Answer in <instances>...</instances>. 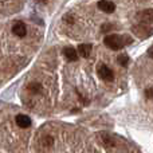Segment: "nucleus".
<instances>
[{"label": "nucleus", "mask_w": 153, "mask_h": 153, "mask_svg": "<svg viewBox=\"0 0 153 153\" xmlns=\"http://www.w3.org/2000/svg\"><path fill=\"white\" fill-rule=\"evenodd\" d=\"M105 45L108 46L110 50H121L124 48L125 45H129L132 43V39L129 36H121V35H117V34H113V35H108V36L103 39Z\"/></svg>", "instance_id": "nucleus-1"}, {"label": "nucleus", "mask_w": 153, "mask_h": 153, "mask_svg": "<svg viewBox=\"0 0 153 153\" xmlns=\"http://www.w3.org/2000/svg\"><path fill=\"white\" fill-rule=\"evenodd\" d=\"M133 32H134L138 38L144 39V38H148L153 34V28L146 26V23H143V24H138V26L133 27Z\"/></svg>", "instance_id": "nucleus-2"}, {"label": "nucleus", "mask_w": 153, "mask_h": 153, "mask_svg": "<svg viewBox=\"0 0 153 153\" xmlns=\"http://www.w3.org/2000/svg\"><path fill=\"white\" fill-rule=\"evenodd\" d=\"M97 71H98V75H100V78H101V79H103V81H106V82H111V81L114 79L113 71H111V69H110V67H108L106 65L101 63L100 66H98Z\"/></svg>", "instance_id": "nucleus-3"}, {"label": "nucleus", "mask_w": 153, "mask_h": 153, "mask_svg": "<svg viewBox=\"0 0 153 153\" xmlns=\"http://www.w3.org/2000/svg\"><path fill=\"white\" fill-rule=\"evenodd\" d=\"M137 18L141 23H153V8H146L137 13Z\"/></svg>", "instance_id": "nucleus-4"}, {"label": "nucleus", "mask_w": 153, "mask_h": 153, "mask_svg": "<svg viewBox=\"0 0 153 153\" xmlns=\"http://www.w3.org/2000/svg\"><path fill=\"white\" fill-rule=\"evenodd\" d=\"M98 8L106 13H111L116 11V4L110 0H101V1H98Z\"/></svg>", "instance_id": "nucleus-5"}, {"label": "nucleus", "mask_w": 153, "mask_h": 153, "mask_svg": "<svg viewBox=\"0 0 153 153\" xmlns=\"http://www.w3.org/2000/svg\"><path fill=\"white\" fill-rule=\"evenodd\" d=\"M12 32L16 35V36H19V38L26 36V34H27V27H26V24H24L23 22H16V23H13V26H12Z\"/></svg>", "instance_id": "nucleus-6"}, {"label": "nucleus", "mask_w": 153, "mask_h": 153, "mask_svg": "<svg viewBox=\"0 0 153 153\" xmlns=\"http://www.w3.org/2000/svg\"><path fill=\"white\" fill-rule=\"evenodd\" d=\"M15 121H16V125L19 128H23V129H27V128L31 126V118L28 116H26V114H18Z\"/></svg>", "instance_id": "nucleus-7"}, {"label": "nucleus", "mask_w": 153, "mask_h": 153, "mask_svg": "<svg viewBox=\"0 0 153 153\" xmlns=\"http://www.w3.org/2000/svg\"><path fill=\"white\" fill-rule=\"evenodd\" d=\"M91 50H93V46L89 45V43H83V45L78 46V54L82 56V58H89Z\"/></svg>", "instance_id": "nucleus-8"}, {"label": "nucleus", "mask_w": 153, "mask_h": 153, "mask_svg": "<svg viewBox=\"0 0 153 153\" xmlns=\"http://www.w3.org/2000/svg\"><path fill=\"white\" fill-rule=\"evenodd\" d=\"M63 54H65V56L71 62H75L76 59H78V50H75L74 47H65Z\"/></svg>", "instance_id": "nucleus-9"}, {"label": "nucleus", "mask_w": 153, "mask_h": 153, "mask_svg": "<svg viewBox=\"0 0 153 153\" xmlns=\"http://www.w3.org/2000/svg\"><path fill=\"white\" fill-rule=\"evenodd\" d=\"M117 61H118V63L121 65V66H128V63H129V56L126 55V54H121V55H118V58H117Z\"/></svg>", "instance_id": "nucleus-10"}, {"label": "nucleus", "mask_w": 153, "mask_h": 153, "mask_svg": "<svg viewBox=\"0 0 153 153\" xmlns=\"http://www.w3.org/2000/svg\"><path fill=\"white\" fill-rule=\"evenodd\" d=\"M28 89L31 90L32 93H38L40 89H42V86H40L39 83H36V82H34V83H31V85L28 86Z\"/></svg>", "instance_id": "nucleus-11"}, {"label": "nucleus", "mask_w": 153, "mask_h": 153, "mask_svg": "<svg viewBox=\"0 0 153 153\" xmlns=\"http://www.w3.org/2000/svg\"><path fill=\"white\" fill-rule=\"evenodd\" d=\"M145 95L149 98V100H152V98H153V89H148V90H145Z\"/></svg>", "instance_id": "nucleus-12"}, {"label": "nucleus", "mask_w": 153, "mask_h": 153, "mask_svg": "<svg viewBox=\"0 0 153 153\" xmlns=\"http://www.w3.org/2000/svg\"><path fill=\"white\" fill-rule=\"evenodd\" d=\"M110 27H111L110 24H103V26H102V31H105V32L109 31V30H110Z\"/></svg>", "instance_id": "nucleus-13"}, {"label": "nucleus", "mask_w": 153, "mask_h": 153, "mask_svg": "<svg viewBox=\"0 0 153 153\" xmlns=\"http://www.w3.org/2000/svg\"><path fill=\"white\" fill-rule=\"evenodd\" d=\"M148 55H149V56H151V58L153 59V46H152V47L148 50Z\"/></svg>", "instance_id": "nucleus-14"}, {"label": "nucleus", "mask_w": 153, "mask_h": 153, "mask_svg": "<svg viewBox=\"0 0 153 153\" xmlns=\"http://www.w3.org/2000/svg\"><path fill=\"white\" fill-rule=\"evenodd\" d=\"M38 1H39V0H38ZM42 1H43V3H46V1H47V0H42Z\"/></svg>", "instance_id": "nucleus-15"}]
</instances>
